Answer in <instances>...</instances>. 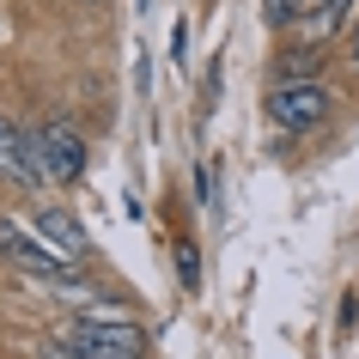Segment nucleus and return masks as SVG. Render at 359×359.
Instances as JSON below:
<instances>
[{
	"label": "nucleus",
	"instance_id": "obj_4",
	"mask_svg": "<svg viewBox=\"0 0 359 359\" xmlns=\"http://www.w3.org/2000/svg\"><path fill=\"white\" fill-rule=\"evenodd\" d=\"M31 140H37V158H43V170H49V183H79V177H86V140H79V128L67 116L37 122Z\"/></svg>",
	"mask_w": 359,
	"mask_h": 359
},
{
	"label": "nucleus",
	"instance_id": "obj_2",
	"mask_svg": "<svg viewBox=\"0 0 359 359\" xmlns=\"http://www.w3.org/2000/svg\"><path fill=\"white\" fill-rule=\"evenodd\" d=\"M0 256L19 268V274H37V280H49V286H67L79 274V256H67L61 244H49L43 231H31V226H19V219H0Z\"/></svg>",
	"mask_w": 359,
	"mask_h": 359
},
{
	"label": "nucleus",
	"instance_id": "obj_10",
	"mask_svg": "<svg viewBox=\"0 0 359 359\" xmlns=\"http://www.w3.org/2000/svg\"><path fill=\"white\" fill-rule=\"evenodd\" d=\"M201 208H208V213H219V165H213V158L201 165Z\"/></svg>",
	"mask_w": 359,
	"mask_h": 359
},
{
	"label": "nucleus",
	"instance_id": "obj_9",
	"mask_svg": "<svg viewBox=\"0 0 359 359\" xmlns=\"http://www.w3.org/2000/svg\"><path fill=\"white\" fill-rule=\"evenodd\" d=\"M177 280H183V292H195V286H201V262H195V244H189V238L177 244Z\"/></svg>",
	"mask_w": 359,
	"mask_h": 359
},
{
	"label": "nucleus",
	"instance_id": "obj_3",
	"mask_svg": "<svg viewBox=\"0 0 359 359\" xmlns=\"http://www.w3.org/2000/svg\"><path fill=\"white\" fill-rule=\"evenodd\" d=\"M323 116H329V86L323 79H292V86L268 92V122L280 134H311Z\"/></svg>",
	"mask_w": 359,
	"mask_h": 359
},
{
	"label": "nucleus",
	"instance_id": "obj_13",
	"mask_svg": "<svg viewBox=\"0 0 359 359\" xmlns=\"http://www.w3.org/2000/svg\"><path fill=\"white\" fill-rule=\"evenodd\" d=\"M92 6H97V0H92Z\"/></svg>",
	"mask_w": 359,
	"mask_h": 359
},
{
	"label": "nucleus",
	"instance_id": "obj_11",
	"mask_svg": "<svg viewBox=\"0 0 359 359\" xmlns=\"http://www.w3.org/2000/svg\"><path fill=\"white\" fill-rule=\"evenodd\" d=\"M183 55H189V25L177 19V31H170V61H177V67H189Z\"/></svg>",
	"mask_w": 359,
	"mask_h": 359
},
{
	"label": "nucleus",
	"instance_id": "obj_8",
	"mask_svg": "<svg viewBox=\"0 0 359 359\" xmlns=\"http://www.w3.org/2000/svg\"><path fill=\"white\" fill-rule=\"evenodd\" d=\"M353 6H359V0H323V13L311 19V31H304V37L317 43V37H329V31H341V25L353 19Z\"/></svg>",
	"mask_w": 359,
	"mask_h": 359
},
{
	"label": "nucleus",
	"instance_id": "obj_5",
	"mask_svg": "<svg viewBox=\"0 0 359 359\" xmlns=\"http://www.w3.org/2000/svg\"><path fill=\"white\" fill-rule=\"evenodd\" d=\"M0 177H6V183H19V189H37V183H49V170H43V158H37V140H31V128L6 122V116H0Z\"/></svg>",
	"mask_w": 359,
	"mask_h": 359
},
{
	"label": "nucleus",
	"instance_id": "obj_7",
	"mask_svg": "<svg viewBox=\"0 0 359 359\" xmlns=\"http://www.w3.org/2000/svg\"><path fill=\"white\" fill-rule=\"evenodd\" d=\"M292 79H317V49H311V43H299V49L280 55V79H274V86H292Z\"/></svg>",
	"mask_w": 359,
	"mask_h": 359
},
{
	"label": "nucleus",
	"instance_id": "obj_1",
	"mask_svg": "<svg viewBox=\"0 0 359 359\" xmlns=\"http://www.w3.org/2000/svg\"><path fill=\"white\" fill-rule=\"evenodd\" d=\"M43 359H147V335H140L134 323L79 317V323H67V335H61Z\"/></svg>",
	"mask_w": 359,
	"mask_h": 359
},
{
	"label": "nucleus",
	"instance_id": "obj_6",
	"mask_svg": "<svg viewBox=\"0 0 359 359\" xmlns=\"http://www.w3.org/2000/svg\"><path fill=\"white\" fill-rule=\"evenodd\" d=\"M37 231L49 238V244H61L67 256H79V262L92 256V238H86V226H79L74 213H61V208H37Z\"/></svg>",
	"mask_w": 359,
	"mask_h": 359
},
{
	"label": "nucleus",
	"instance_id": "obj_12",
	"mask_svg": "<svg viewBox=\"0 0 359 359\" xmlns=\"http://www.w3.org/2000/svg\"><path fill=\"white\" fill-rule=\"evenodd\" d=\"M347 61L359 67V13H353V25H347Z\"/></svg>",
	"mask_w": 359,
	"mask_h": 359
}]
</instances>
